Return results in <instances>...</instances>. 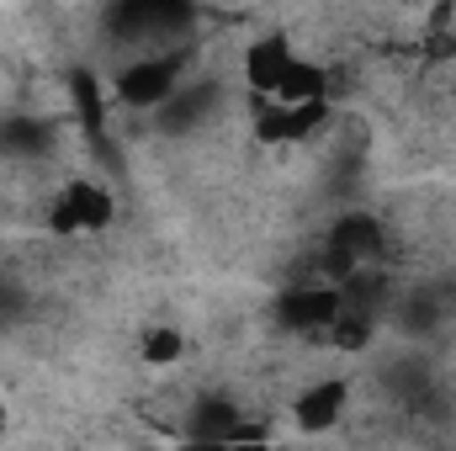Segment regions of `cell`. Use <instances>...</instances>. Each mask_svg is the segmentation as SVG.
I'll list each match as a JSON object with an SVG mask.
<instances>
[{"label": "cell", "mask_w": 456, "mask_h": 451, "mask_svg": "<svg viewBox=\"0 0 456 451\" xmlns=\"http://www.w3.org/2000/svg\"><path fill=\"white\" fill-rule=\"evenodd\" d=\"M11 430H16V414H11V404H5V398H0V447H5V441H11Z\"/></svg>", "instance_id": "2"}, {"label": "cell", "mask_w": 456, "mask_h": 451, "mask_svg": "<svg viewBox=\"0 0 456 451\" xmlns=\"http://www.w3.org/2000/svg\"><path fill=\"white\" fill-rule=\"evenodd\" d=\"M287 414L303 436H335L350 425L355 414V382L340 372H324V377H303L297 393L287 398Z\"/></svg>", "instance_id": "1"}]
</instances>
